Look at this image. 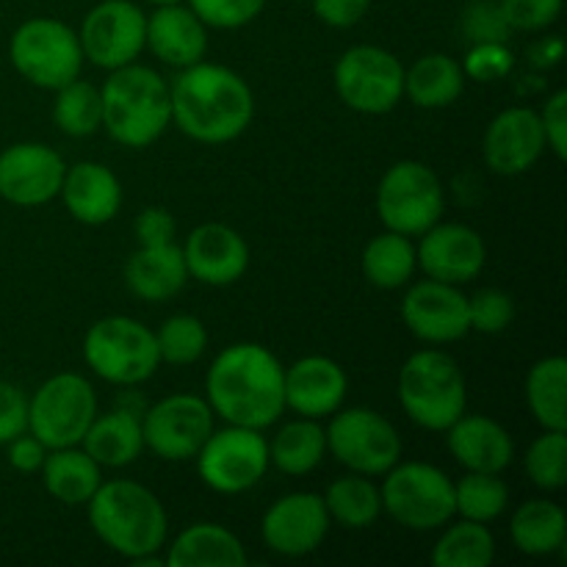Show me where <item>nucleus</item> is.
Here are the masks:
<instances>
[{
    "instance_id": "1",
    "label": "nucleus",
    "mask_w": 567,
    "mask_h": 567,
    "mask_svg": "<svg viewBox=\"0 0 567 567\" xmlns=\"http://www.w3.org/2000/svg\"><path fill=\"white\" fill-rule=\"evenodd\" d=\"M286 369L260 343H233L205 377V402L216 415L236 426L266 430L286 410Z\"/></svg>"
},
{
    "instance_id": "2",
    "label": "nucleus",
    "mask_w": 567,
    "mask_h": 567,
    "mask_svg": "<svg viewBox=\"0 0 567 567\" xmlns=\"http://www.w3.org/2000/svg\"><path fill=\"white\" fill-rule=\"evenodd\" d=\"M172 122L188 138L227 144L241 136L255 116L252 89L238 72L197 61L183 66L169 89Z\"/></svg>"
},
{
    "instance_id": "3",
    "label": "nucleus",
    "mask_w": 567,
    "mask_h": 567,
    "mask_svg": "<svg viewBox=\"0 0 567 567\" xmlns=\"http://www.w3.org/2000/svg\"><path fill=\"white\" fill-rule=\"evenodd\" d=\"M94 535L120 557L136 559L161 551L166 543V509L153 491L133 480H111L86 502Z\"/></svg>"
},
{
    "instance_id": "4",
    "label": "nucleus",
    "mask_w": 567,
    "mask_h": 567,
    "mask_svg": "<svg viewBox=\"0 0 567 567\" xmlns=\"http://www.w3.org/2000/svg\"><path fill=\"white\" fill-rule=\"evenodd\" d=\"M100 97H103V127L122 147H150L172 122L169 86L158 72L136 61L111 70L109 81L100 89Z\"/></svg>"
},
{
    "instance_id": "5",
    "label": "nucleus",
    "mask_w": 567,
    "mask_h": 567,
    "mask_svg": "<svg viewBox=\"0 0 567 567\" xmlns=\"http://www.w3.org/2000/svg\"><path fill=\"white\" fill-rule=\"evenodd\" d=\"M399 402L421 430L446 432L468 404L457 360L437 349L410 354L399 371Z\"/></svg>"
},
{
    "instance_id": "6",
    "label": "nucleus",
    "mask_w": 567,
    "mask_h": 567,
    "mask_svg": "<svg viewBox=\"0 0 567 567\" xmlns=\"http://www.w3.org/2000/svg\"><path fill=\"white\" fill-rule=\"evenodd\" d=\"M83 358L89 369L111 385H138L161 365L155 332L127 316L94 321L83 338Z\"/></svg>"
},
{
    "instance_id": "7",
    "label": "nucleus",
    "mask_w": 567,
    "mask_h": 567,
    "mask_svg": "<svg viewBox=\"0 0 567 567\" xmlns=\"http://www.w3.org/2000/svg\"><path fill=\"white\" fill-rule=\"evenodd\" d=\"M382 509L413 532L441 529L454 518V482L430 463L393 465L380 487Z\"/></svg>"
},
{
    "instance_id": "8",
    "label": "nucleus",
    "mask_w": 567,
    "mask_h": 567,
    "mask_svg": "<svg viewBox=\"0 0 567 567\" xmlns=\"http://www.w3.org/2000/svg\"><path fill=\"white\" fill-rule=\"evenodd\" d=\"M14 70L42 89H61L81 75V39L66 22L53 17H33L14 31L9 44Z\"/></svg>"
},
{
    "instance_id": "9",
    "label": "nucleus",
    "mask_w": 567,
    "mask_h": 567,
    "mask_svg": "<svg viewBox=\"0 0 567 567\" xmlns=\"http://www.w3.org/2000/svg\"><path fill=\"white\" fill-rule=\"evenodd\" d=\"M97 415V396L81 374H55L28 399V432L44 449L81 446L89 424Z\"/></svg>"
},
{
    "instance_id": "10",
    "label": "nucleus",
    "mask_w": 567,
    "mask_h": 567,
    "mask_svg": "<svg viewBox=\"0 0 567 567\" xmlns=\"http://www.w3.org/2000/svg\"><path fill=\"white\" fill-rule=\"evenodd\" d=\"M443 186L421 161H399L382 175L377 188V214L382 225L402 236H421L443 216Z\"/></svg>"
},
{
    "instance_id": "11",
    "label": "nucleus",
    "mask_w": 567,
    "mask_h": 567,
    "mask_svg": "<svg viewBox=\"0 0 567 567\" xmlns=\"http://www.w3.org/2000/svg\"><path fill=\"white\" fill-rule=\"evenodd\" d=\"M324 435L327 452L352 474L385 476L402 457L399 432L385 415L369 408L336 410Z\"/></svg>"
},
{
    "instance_id": "12",
    "label": "nucleus",
    "mask_w": 567,
    "mask_h": 567,
    "mask_svg": "<svg viewBox=\"0 0 567 567\" xmlns=\"http://www.w3.org/2000/svg\"><path fill=\"white\" fill-rule=\"evenodd\" d=\"M336 92L360 114H388L404 97L402 61L377 44H354L336 64Z\"/></svg>"
},
{
    "instance_id": "13",
    "label": "nucleus",
    "mask_w": 567,
    "mask_h": 567,
    "mask_svg": "<svg viewBox=\"0 0 567 567\" xmlns=\"http://www.w3.org/2000/svg\"><path fill=\"white\" fill-rule=\"evenodd\" d=\"M269 468V443L260 430L230 424L227 430L210 432L197 452L199 480L216 493L236 496L258 485Z\"/></svg>"
},
{
    "instance_id": "14",
    "label": "nucleus",
    "mask_w": 567,
    "mask_h": 567,
    "mask_svg": "<svg viewBox=\"0 0 567 567\" xmlns=\"http://www.w3.org/2000/svg\"><path fill=\"white\" fill-rule=\"evenodd\" d=\"M210 432H214V410L205 399L192 393L161 399L142 419L144 446L155 457L169 463H186L197 457Z\"/></svg>"
},
{
    "instance_id": "15",
    "label": "nucleus",
    "mask_w": 567,
    "mask_h": 567,
    "mask_svg": "<svg viewBox=\"0 0 567 567\" xmlns=\"http://www.w3.org/2000/svg\"><path fill=\"white\" fill-rule=\"evenodd\" d=\"M78 39L83 59L103 70H120L147 48V14L131 0H103L86 14Z\"/></svg>"
},
{
    "instance_id": "16",
    "label": "nucleus",
    "mask_w": 567,
    "mask_h": 567,
    "mask_svg": "<svg viewBox=\"0 0 567 567\" xmlns=\"http://www.w3.org/2000/svg\"><path fill=\"white\" fill-rule=\"evenodd\" d=\"M64 172V158L48 144H11L0 153V197L22 208L44 205L59 197Z\"/></svg>"
},
{
    "instance_id": "17",
    "label": "nucleus",
    "mask_w": 567,
    "mask_h": 567,
    "mask_svg": "<svg viewBox=\"0 0 567 567\" xmlns=\"http://www.w3.org/2000/svg\"><path fill=\"white\" fill-rule=\"evenodd\" d=\"M330 513L319 493H291L271 504L260 524L264 543L282 557H308L330 532Z\"/></svg>"
},
{
    "instance_id": "18",
    "label": "nucleus",
    "mask_w": 567,
    "mask_h": 567,
    "mask_svg": "<svg viewBox=\"0 0 567 567\" xmlns=\"http://www.w3.org/2000/svg\"><path fill=\"white\" fill-rule=\"evenodd\" d=\"M402 319L415 338L426 343L460 341L468 324V297L457 286L441 280H421L404 293Z\"/></svg>"
},
{
    "instance_id": "19",
    "label": "nucleus",
    "mask_w": 567,
    "mask_h": 567,
    "mask_svg": "<svg viewBox=\"0 0 567 567\" xmlns=\"http://www.w3.org/2000/svg\"><path fill=\"white\" fill-rule=\"evenodd\" d=\"M419 266L426 277L441 282H471L485 269L487 249L480 233L468 225H432L421 233V244L415 247Z\"/></svg>"
},
{
    "instance_id": "20",
    "label": "nucleus",
    "mask_w": 567,
    "mask_h": 567,
    "mask_svg": "<svg viewBox=\"0 0 567 567\" xmlns=\"http://www.w3.org/2000/svg\"><path fill=\"white\" fill-rule=\"evenodd\" d=\"M485 161L496 175H524L540 161L546 150V133H543L540 114L524 105L502 111L487 125L485 133Z\"/></svg>"
},
{
    "instance_id": "21",
    "label": "nucleus",
    "mask_w": 567,
    "mask_h": 567,
    "mask_svg": "<svg viewBox=\"0 0 567 567\" xmlns=\"http://www.w3.org/2000/svg\"><path fill=\"white\" fill-rule=\"evenodd\" d=\"M183 258H186L188 277L203 286L221 288L241 280L249 266V247L238 230L208 221L186 238Z\"/></svg>"
},
{
    "instance_id": "22",
    "label": "nucleus",
    "mask_w": 567,
    "mask_h": 567,
    "mask_svg": "<svg viewBox=\"0 0 567 567\" xmlns=\"http://www.w3.org/2000/svg\"><path fill=\"white\" fill-rule=\"evenodd\" d=\"M347 371L330 358H302L286 369L282 374V391H286V408L299 413L302 419L321 421L341 410L347 399Z\"/></svg>"
},
{
    "instance_id": "23",
    "label": "nucleus",
    "mask_w": 567,
    "mask_h": 567,
    "mask_svg": "<svg viewBox=\"0 0 567 567\" xmlns=\"http://www.w3.org/2000/svg\"><path fill=\"white\" fill-rule=\"evenodd\" d=\"M205 28L208 25L188 6H155L153 14L147 17V48L158 61L183 70L205 59L208 50Z\"/></svg>"
},
{
    "instance_id": "24",
    "label": "nucleus",
    "mask_w": 567,
    "mask_h": 567,
    "mask_svg": "<svg viewBox=\"0 0 567 567\" xmlns=\"http://www.w3.org/2000/svg\"><path fill=\"white\" fill-rule=\"evenodd\" d=\"M449 452L465 471L502 474L515 457V443L498 421L487 415H460L449 426Z\"/></svg>"
},
{
    "instance_id": "25",
    "label": "nucleus",
    "mask_w": 567,
    "mask_h": 567,
    "mask_svg": "<svg viewBox=\"0 0 567 567\" xmlns=\"http://www.w3.org/2000/svg\"><path fill=\"white\" fill-rule=\"evenodd\" d=\"M61 199L81 225H105L122 208V186L114 172L94 161H81L64 172Z\"/></svg>"
},
{
    "instance_id": "26",
    "label": "nucleus",
    "mask_w": 567,
    "mask_h": 567,
    "mask_svg": "<svg viewBox=\"0 0 567 567\" xmlns=\"http://www.w3.org/2000/svg\"><path fill=\"white\" fill-rule=\"evenodd\" d=\"M188 280L183 247L175 241L138 247L125 266V282L138 299L147 302H166L175 297Z\"/></svg>"
},
{
    "instance_id": "27",
    "label": "nucleus",
    "mask_w": 567,
    "mask_h": 567,
    "mask_svg": "<svg viewBox=\"0 0 567 567\" xmlns=\"http://www.w3.org/2000/svg\"><path fill=\"white\" fill-rule=\"evenodd\" d=\"M81 449L94 463H100V468H125L144 449L142 419L127 408L94 415Z\"/></svg>"
},
{
    "instance_id": "28",
    "label": "nucleus",
    "mask_w": 567,
    "mask_h": 567,
    "mask_svg": "<svg viewBox=\"0 0 567 567\" xmlns=\"http://www.w3.org/2000/svg\"><path fill=\"white\" fill-rule=\"evenodd\" d=\"M247 563L241 540L219 524H194L183 529L166 557V565L172 567H244Z\"/></svg>"
},
{
    "instance_id": "29",
    "label": "nucleus",
    "mask_w": 567,
    "mask_h": 567,
    "mask_svg": "<svg viewBox=\"0 0 567 567\" xmlns=\"http://www.w3.org/2000/svg\"><path fill=\"white\" fill-rule=\"evenodd\" d=\"M42 480L50 496L66 507H81L103 485V471L81 446L50 449L42 463Z\"/></svg>"
},
{
    "instance_id": "30",
    "label": "nucleus",
    "mask_w": 567,
    "mask_h": 567,
    "mask_svg": "<svg viewBox=\"0 0 567 567\" xmlns=\"http://www.w3.org/2000/svg\"><path fill=\"white\" fill-rule=\"evenodd\" d=\"M463 64L446 53L421 55L410 70H404V94L419 109H446L463 94Z\"/></svg>"
},
{
    "instance_id": "31",
    "label": "nucleus",
    "mask_w": 567,
    "mask_h": 567,
    "mask_svg": "<svg viewBox=\"0 0 567 567\" xmlns=\"http://www.w3.org/2000/svg\"><path fill=\"white\" fill-rule=\"evenodd\" d=\"M509 537L515 548L529 557H548L554 551H563L567 540L565 509L546 498H532L515 509Z\"/></svg>"
},
{
    "instance_id": "32",
    "label": "nucleus",
    "mask_w": 567,
    "mask_h": 567,
    "mask_svg": "<svg viewBox=\"0 0 567 567\" xmlns=\"http://www.w3.org/2000/svg\"><path fill=\"white\" fill-rule=\"evenodd\" d=\"M526 402L543 430H567V360H537L526 377Z\"/></svg>"
},
{
    "instance_id": "33",
    "label": "nucleus",
    "mask_w": 567,
    "mask_h": 567,
    "mask_svg": "<svg viewBox=\"0 0 567 567\" xmlns=\"http://www.w3.org/2000/svg\"><path fill=\"white\" fill-rule=\"evenodd\" d=\"M327 435L324 426L313 419H299L280 426L269 443V465L288 476H305L324 460Z\"/></svg>"
},
{
    "instance_id": "34",
    "label": "nucleus",
    "mask_w": 567,
    "mask_h": 567,
    "mask_svg": "<svg viewBox=\"0 0 567 567\" xmlns=\"http://www.w3.org/2000/svg\"><path fill=\"white\" fill-rule=\"evenodd\" d=\"M415 266H419L415 247L410 236H402V233L388 230L382 236L371 238L363 252L365 280L377 288H385V291L408 286Z\"/></svg>"
},
{
    "instance_id": "35",
    "label": "nucleus",
    "mask_w": 567,
    "mask_h": 567,
    "mask_svg": "<svg viewBox=\"0 0 567 567\" xmlns=\"http://www.w3.org/2000/svg\"><path fill=\"white\" fill-rule=\"evenodd\" d=\"M324 507L343 529H369L382 513L380 487L363 474L341 476L327 487Z\"/></svg>"
},
{
    "instance_id": "36",
    "label": "nucleus",
    "mask_w": 567,
    "mask_h": 567,
    "mask_svg": "<svg viewBox=\"0 0 567 567\" xmlns=\"http://www.w3.org/2000/svg\"><path fill=\"white\" fill-rule=\"evenodd\" d=\"M496 557V540H493L487 524L476 520H460L452 524L432 551V565L437 567H487Z\"/></svg>"
},
{
    "instance_id": "37",
    "label": "nucleus",
    "mask_w": 567,
    "mask_h": 567,
    "mask_svg": "<svg viewBox=\"0 0 567 567\" xmlns=\"http://www.w3.org/2000/svg\"><path fill=\"white\" fill-rule=\"evenodd\" d=\"M53 120L70 136H92L103 125V97L100 89L89 81H70L55 89Z\"/></svg>"
},
{
    "instance_id": "38",
    "label": "nucleus",
    "mask_w": 567,
    "mask_h": 567,
    "mask_svg": "<svg viewBox=\"0 0 567 567\" xmlns=\"http://www.w3.org/2000/svg\"><path fill=\"white\" fill-rule=\"evenodd\" d=\"M509 487L498 474H480L468 471L463 480L454 485V513L463 515L465 520L476 524H491L507 509Z\"/></svg>"
},
{
    "instance_id": "39",
    "label": "nucleus",
    "mask_w": 567,
    "mask_h": 567,
    "mask_svg": "<svg viewBox=\"0 0 567 567\" xmlns=\"http://www.w3.org/2000/svg\"><path fill=\"white\" fill-rule=\"evenodd\" d=\"M155 341H158L161 363L192 365L203 358L205 347H208V330L197 316L181 313L161 324Z\"/></svg>"
},
{
    "instance_id": "40",
    "label": "nucleus",
    "mask_w": 567,
    "mask_h": 567,
    "mask_svg": "<svg viewBox=\"0 0 567 567\" xmlns=\"http://www.w3.org/2000/svg\"><path fill=\"white\" fill-rule=\"evenodd\" d=\"M526 474L543 491H563L567 485V435L546 430L526 452Z\"/></svg>"
},
{
    "instance_id": "41",
    "label": "nucleus",
    "mask_w": 567,
    "mask_h": 567,
    "mask_svg": "<svg viewBox=\"0 0 567 567\" xmlns=\"http://www.w3.org/2000/svg\"><path fill=\"white\" fill-rule=\"evenodd\" d=\"M515 319V302L509 293L498 288H482L468 299V324L485 336L504 332Z\"/></svg>"
},
{
    "instance_id": "42",
    "label": "nucleus",
    "mask_w": 567,
    "mask_h": 567,
    "mask_svg": "<svg viewBox=\"0 0 567 567\" xmlns=\"http://www.w3.org/2000/svg\"><path fill=\"white\" fill-rule=\"evenodd\" d=\"M266 0H188V9L208 28H244L264 11Z\"/></svg>"
},
{
    "instance_id": "43",
    "label": "nucleus",
    "mask_w": 567,
    "mask_h": 567,
    "mask_svg": "<svg viewBox=\"0 0 567 567\" xmlns=\"http://www.w3.org/2000/svg\"><path fill=\"white\" fill-rule=\"evenodd\" d=\"M463 33L471 42H507L513 28L507 25L498 0H471L463 11Z\"/></svg>"
},
{
    "instance_id": "44",
    "label": "nucleus",
    "mask_w": 567,
    "mask_h": 567,
    "mask_svg": "<svg viewBox=\"0 0 567 567\" xmlns=\"http://www.w3.org/2000/svg\"><path fill=\"white\" fill-rule=\"evenodd\" d=\"M515 55L513 50L507 48V42H476L474 48L465 55L463 72L474 81L491 83L502 81L513 72Z\"/></svg>"
},
{
    "instance_id": "45",
    "label": "nucleus",
    "mask_w": 567,
    "mask_h": 567,
    "mask_svg": "<svg viewBox=\"0 0 567 567\" xmlns=\"http://www.w3.org/2000/svg\"><path fill=\"white\" fill-rule=\"evenodd\" d=\"M513 31H543L563 14L565 0H498Z\"/></svg>"
},
{
    "instance_id": "46",
    "label": "nucleus",
    "mask_w": 567,
    "mask_h": 567,
    "mask_svg": "<svg viewBox=\"0 0 567 567\" xmlns=\"http://www.w3.org/2000/svg\"><path fill=\"white\" fill-rule=\"evenodd\" d=\"M28 432V399L11 382L0 380V446Z\"/></svg>"
},
{
    "instance_id": "47",
    "label": "nucleus",
    "mask_w": 567,
    "mask_h": 567,
    "mask_svg": "<svg viewBox=\"0 0 567 567\" xmlns=\"http://www.w3.org/2000/svg\"><path fill=\"white\" fill-rule=\"evenodd\" d=\"M543 133H546V147L554 150L559 161L567 158V92L559 89L546 100V109L540 111Z\"/></svg>"
},
{
    "instance_id": "48",
    "label": "nucleus",
    "mask_w": 567,
    "mask_h": 567,
    "mask_svg": "<svg viewBox=\"0 0 567 567\" xmlns=\"http://www.w3.org/2000/svg\"><path fill=\"white\" fill-rule=\"evenodd\" d=\"M133 230H136L138 247H155V244H169L175 238V219L166 208L158 205H150L133 221Z\"/></svg>"
},
{
    "instance_id": "49",
    "label": "nucleus",
    "mask_w": 567,
    "mask_h": 567,
    "mask_svg": "<svg viewBox=\"0 0 567 567\" xmlns=\"http://www.w3.org/2000/svg\"><path fill=\"white\" fill-rule=\"evenodd\" d=\"M316 17L330 28H352L369 11L371 0H310Z\"/></svg>"
},
{
    "instance_id": "50",
    "label": "nucleus",
    "mask_w": 567,
    "mask_h": 567,
    "mask_svg": "<svg viewBox=\"0 0 567 567\" xmlns=\"http://www.w3.org/2000/svg\"><path fill=\"white\" fill-rule=\"evenodd\" d=\"M9 446V463L11 468L22 471V474H33V471L42 468L44 457H48V449L39 437H33L31 432H22L14 441L6 443Z\"/></svg>"
},
{
    "instance_id": "51",
    "label": "nucleus",
    "mask_w": 567,
    "mask_h": 567,
    "mask_svg": "<svg viewBox=\"0 0 567 567\" xmlns=\"http://www.w3.org/2000/svg\"><path fill=\"white\" fill-rule=\"evenodd\" d=\"M563 55H565L563 39L546 37V39H540V42L532 44L529 64L535 66V70H551V66H557L559 61H563Z\"/></svg>"
},
{
    "instance_id": "52",
    "label": "nucleus",
    "mask_w": 567,
    "mask_h": 567,
    "mask_svg": "<svg viewBox=\"0 0 567 567\" xmlns=\"http://www.w3.org/2000/svg\"><path fill=\"white\" fill-rule=\"evenodd\" d=\"M153 6H169V3H183V0H147Z\"/></svg>"
}]
</instances>
